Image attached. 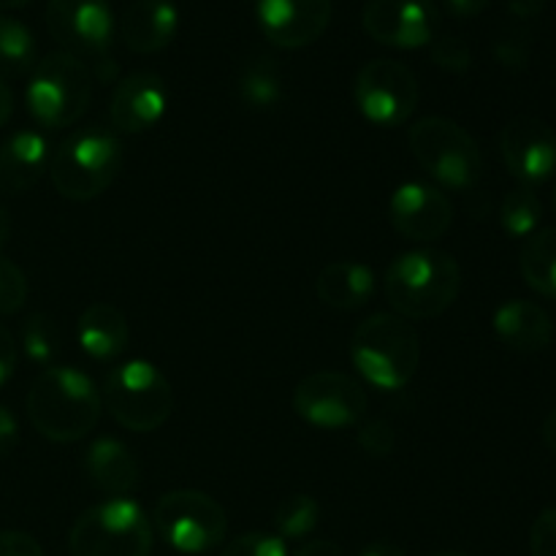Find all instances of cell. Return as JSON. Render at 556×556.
Returning <instances> with one entry per match:
<instances>
[{"mask_svg":"<svg viewBox=\"0 0 556 556\" xmlns=\"http://www.w3.org/2000/svg\"><path fill=\"white\" fill-rule=\"evenodd\" d=\"M296 556H345V552L334 541H307Z\"/></svg>","mask_w":556,"mask_h":556,"instance_id":"60d3db41","label":"cell"},{"mask_svg":"<svg viewBox=\"0 0 556 556\" xmlns=\"http://www.w3.org/2000/svg\"><path fill=\"white\" fill-rule=\"evenodd\" d=\"M293 410L315 429H348L364 421L367 394L345 372H313L293 391Z\"/></svg>","mask_w":556,"mask_h":556,"instance_id":"7c38bea8","label":"cell"},{"mask_svg":"<svg viewBox=\"0 0 556 556\" xmlns=\"http://www.w3.org/2000/svg\"><path fill=\"white\" fill-rule=\"evenodd\" d=\"M68 548L71 556H150L152 525L139 503L112 497L74 521Z\"/></svg>","mask_w":556,"mask_h":556,"instance_id":"52a82bcc","label":"cell"},{"mask_svg":"<svg viewBox=\"0 0 556 556\" xmlns=\"http://www.w3.org/2000/svg\"><path fill=\"white\" fill-rule=\"evenodd\" d=\"M27 302V277L14 261L0 255V315H14Z\"/></svg>","mask_w":556,"mask_h":556,"instance_id":"f546056e","label":"cell"},{"mask_svg":"<svg viewBox=\"0 0 556 556\" xmlns=\"http://www.w3.org/2000/svg\"><path fill=\"white\" fill-rule=\"evenodd\" d=\"M546 9V0H508V11L516 20H535L538 14H543Z\"/></svg>","mask_w":556,"mask_h":556,"instance_id":"ab89813d","label":"cell"},{"mask_svg":"<svg viewBox=\"0 0 556 556\" xmlns=\"http://www.w3.org/2000/svg\"><path fill=\"white\" fill-rule=\"evenodd\" d=\"M101 400L109 416L128 432H155L174 410L172 383L155 364L141 358L109 369Z\"/></svg>","mask_w":556,"mask_h":556,"instance_id":"5b68a950","label":"cell"},{"mask_svg":"<svg viewBox=\"0 0 556 556\" xmlns=\"http://www.w3.org/2000/svg\"><path fill=\"white\" fill-rule=\"evenodd\" d=\"M432 60L438 68L448 71V74H467L472 65V49L465 38L445 36L432 43Z\"/></svg>","mask_w":556,"mask_h":556,"instance_id":"1f68e13d","label":"cell"},{"mask_svg":"<svg viewBox=\"0 0 556 556\" xmlns=\"http://www.w3.org/2000/svg\"><path fill=\"white\" fill-rule=\"evenodd\" d=\"M508 172L527 188L546 182L556 172V134L538 117L510 119L500 136Z\"/></svg>","mask_w":556,"mask_h":556,"instance_id":"9a60e30c","label":"cell"},{"mask_svg":"<svg viewBox=\"0 0 556 556\" xmlns=\"http://www.w3.org/2000/svg\"><path fill=\"white\" fill-rule=\"evenodd\" d=\"M92 98V74L79 58L52 52L36 63L27 81V112L43 128H68L87 112Z\"/></svg>","mask_w":556,"mask_h":556,"instance_id":"8992f818","label":"cell"},{"mask_svg":"<svg viewBox=\"0 0 556 556\" xmlns=\"http://www.w3.org/2000/svg\"><path fill=\"white\" fill-rule=\"evenodd\" d=\"M521 275L541 296L556 299V228H541L521 248Z\"/></svg>","mask_w":556,"mask_h":556,"instance_id":"cb8c5ba5","label":"cell"},{"mask_svg":"<svg viewBox=\"0 0 556 556\" xmlns=\"http://www.w3.org/2000/svg\"><path fill=\"white\" fill-rule=\"evenodd\" d=\"M155 530L179 554H206L226 541L228 516L215 497L195 489L163 494L152 510Z\"/></svg>","mask_w":556,"mask_h":556,"instance_id":"30bf717a","label":"cell"},{"mask_svg":"<svg viewBox=\"0 0 556 556\" xmlns=\"http://www.w3.org/2000/svg\"><path fill=\"white\" fill-rule=\"evenodd\" d=\"M27 3H33V0H0V9H22Z\"/></svg>","mask_w":556,"mask_h":556,"instance_id":"bcb514c9","label":"cell"},{"mask_svg":"<svg viewBox=\"0 0 556 556\" xmlns=\"http://www.w3.org/2000/svg\"><path fill=\"white\" fill-rule=\"evenodd\" d=\"M261 33L280 49L318 41L331 22V0H255Z\"/></svg>","mask_w":556,"mask_h":556,"instance_id":"2e32d148","label":"cell"},{"mask_svg":"<svg viewBox=\"0 0 556 556\" xmlns=\"http://www.w3.org/2000/svg\"><path fill=\"white\" fill-rule=\"evenodd\" d=\"M543 443L556 456V410L543 421Z\"/></svg>","mask_w":556,"mask_h":556,"instance_id":"ee69618b","label":"cell"},{"mask_svg":"<svg viewBox=\"0 0 556 556\" xmlns=\"http://www.w3.org/2000/svg\"><path fill=\"white\" fill-rule=\"evenodd\" d=\"M76 337L79 345L92 362H114L125 353L130 340L128 318L123 309L114 304L96 302L79 315V326H76Z\"/></svg>","mask_w":556,"mask_h":556,"instance_id":"44dd1931","label":"cell"},{"mask_svg":"<svg viewBox=\"0 0 556 556\" xmlns=\"http://www.w3.org/2000/svg\"><path fill=\"white\" fill-rule=\"evenodd\" d=\"M16 369V342L11 331L0 324V389L11 380Z\"/></svg>","mask_w":556,"mask_h":556,"instance_id":"74e56055","label":"cell"},{"mask_svg":"<svg viewBox=\"0 0 556 556\" xmlns=\"http://www.w3.org/2000/svg\"><path fill=\"white\" fill-rule=\"evenodd\" d=\"M237 92L239 98H242L244 106L255 109V112L271 109L275 103H280L282 98L280 65L271 58H266V54L253 58L242 71H239Z\"/></svg>","mask_w":556,"mask_h":556,"instance_id":"d4e9b609","label":"cell"},{"mask_svg":"<svg viewBox=\"0 0 556 556\" xmlns=\"http://www.w3.org/2000/svg\"><path fill=\"white\" fill-rule=\"evenodd\" d=\"M220 556H288L286 541L269 532H248L228 543Z\"/></svg>","mask_w":556,"mask_h":556,"instance_id":"d6a6232c","label":"cell"},{"mask_svg":"<svg viewBox=\"0 0 556 556\" xmlns=\"http://www.w3.org/2000/svg\"><path fill=\"white\" fill-rule=\"evenodd\" d=\"M22 351L38 367H54V358L60 353V331L49 315L33 313L22 324Z\"/></svg>","mask_w":556,"mask_h":556,"instance_id":"f1b7e54d","label":"cell"},{"mask_svg":"<svg viewBox=\"0 0 556 556\" xmlns=\"http://www.w3.org/2000/svg\"><path fill=\"white\" fill-rule=\"evenodd\" d=\"M85 472L92 486L112 497H128L139 486V462L119 440L101 438L87 448Z\"/></svg>","mask_w":556,"mask_h":556,"instance_id":"7402d4cb","label":"cell"},{"mask_svg":"<svg viewBox=\"0 0 556 556\" xmlns=\"http://www.w3.org/2000/svg\"><path fill=\"white\" fill-rule=\"evenodd\" d=\"M49 36L90 68L101 81L114 79L117 63L112 60L114 16L109 0H49Z\"/></svg>","mask_w":556,"mask_h":556,"instance_id":"9c48e42d","label":"cell"},{"mask_svg":"<svg viewBox=\"0 0 556 556\" xmlns=\"http://www.w3.org/2000/svg\"><path fill=\"white\" fill-rule=\"evenodd\" d=\"M543 217V204L538 199V193L527 185H516L514 190H508L500 206V226L505 228V233L514 239L532 237L541 226Z\"/></svg>","mask_w":556,"mask_h":556,"instance_id":"4316f807","label":"cell"},{"mask_svg":"<svg viewBox=\"0 0 556 556\" xmlns=\"http://www.w3.org/2000/svg\"><path fill=\"white\" fill-rule=\"evenodd\" d=\"M0 556H43V548L27 532L3 530L0 532Z\"/></svg>","mask_w":556,"mask_h":556,"instance_id":"d590c367","label":"cell"},{"mask_svg":"<svg viewBox=\"0 0 556 556\" xmlns=\"http://www.w3.org/2000/svg\"><path fill=\"white\" fill-rule=\"evenodd\" d=\"M358 556H407V554L402 552L400 546H394V543L375 541V543H369V546H364V552Z\"/></svg>","mask_w":556,"mask_h":556,"instance_id":"b9f144b4","label":"cell"},{"mask_svg":"<svg viewBox=\"0 0 556 556\" xmlns=\"http://www.w3.org/2000/svg\"><path fill=\"white\" fill-rule=\"evenodd\" d=\"M315 291L326 307L353 313L375 296V275L369 266L356 264V261H334L320 269Z\"/></svg>","mask_w":556,"mask_h":556,"instance_id":"603a6c76","label":"cell"},{"mask_svg":"<svg viewBox=\"0 0 556 556\" xmlns=\"http://www.w3.org/2000/svg\"><path fill=\"white\" fill-rule=\"evenodd\" d=\"M434 556H470V554H465V552H440V554H434Z\"/></svg>","mask_w":556,"mask_h":556,"instance_id":"7dc6e473","label":"cell"},{"mask_svg":"<svg viewBox=\"0 0 556 556\" xmlns=\"http://www.w3.org/2000/svg\"><path fill=\"white\" fill-rule=\"evenodd\" d=\"M418 166L451 190H472L483 177V155L478 141L462 125L445 117L418 119L407 134Z\"/></svg>","mask_w":556,"mask_h":556,"instance_id":"ba28073f","label":"cell"},{"mask_svg":"<svg viewBox=\"0 0 556 556\" xmlns=\"http://www.w3.org/2000/svg\"><path fill=\"white\" fill-rule=\"evenodd\" d=\"M318 521L320 505L309 494H291L275 510L277 538H282V541H302V538L313 535Z\"/></svg>","mask_w":556,"mask_h":556,"instance_id":"83f0119b","label":"cell"},{"mask_svg":"<svg viewBox=\"0 0 556 556\" xmlns=\"http://www.w3.org/2000/svg\"><path fill=\"white\" fill-rule=\"evenodd\" d=\"M16 445H20V421H16L14 413L0 402V459L14 454Z\"/></svg>","mask_w":556,"mask_h":556,"instance_id":"8d00e7d4","label":"cell"},{"mask_svg":"<svg viewBox=\"0 0 556 556\" xmlns=\"http://www.w3.org/2000/svg\"><path fill=\"white\" fill-rule=\"evenodd\" d=\"M532 556H556V505L546 508L530 530Z\"/></svg>","mask_w":556,"mask_h":556,"instance_id":"e575fe53","label":"cell"},{"mask_svg":"<svg viewBox=\"0 0 556 556\" xmlns=\"http://www.w3.org/2000/svg\"><path fill=\"white\" fill-rule=\"evenodd\" d=\"M9 233H11V217L9 212H5V206H0V250H3L5 242H9Z\"/></svg>","mask_w":556,"mask_h":556,"instance_id":"f6af8a7d","label":"cell"},{"mask_svg":"<svg viewBox=\"0 0 556 556\" xmlns=\"http://www.w3.org/2000/svg\"><path fill=\"white\" fill-rule=\"evenodd\" d=\"M179 11L172 0H134L119 22L123 43L134 54H155L174 41Z\"/></svg>","mask_w":556,"mask_h":556,"instance_id":"d6986e66","label":"cell"},{"mask_svg":"<svg viewBox=\"0 0 556 556\" xmlns=\"http://www.w3.org/2000/svg\"><path fill=\"white\" fill-rule=\"evenodd\" d=\"M123 141L114 130L90 125L71 134L49 157L54 190L68 201H92L112 188L123 168Z\"/></svg>","mask_w":556,"mask_h":556,"instance_id":"277c9868","label":"cell"},{"mask_svg":"<svg viewBox=\"0 0 556 556\" xmlns=\"http://www.w3.org/2000/svg\"><path fill=\"white\" fill-rule=\"evenodd\" d=\"M27 418L41 438L76 443L96 429L103 400L85 372L74 367H47L27 391Z\"/></svg>","mask_w":556,"mask_h":556,"instance_id":"6da1fadb","label":"cell"},{"mask_svg":"<svg viewBox=\"0 0 556 556\" xmlns=\"http://www.w3.org/2000/svg\"><path fill=\"white\" fill-rule=\"evenodd\" d=\"M494 334L516 353H541L554 340V320L541 304L527 299H510L500 304L492 318Z\"/></svg>","mask_w":556,"mask_h":556,"instance_id":"ffe728a7","label":"cell"},{"mask_svg":"<svg viewBox=\"0 0 556 556\" xmlns=\"http://www.w3.org/2000/svg\"><path fill=\"white\" fill-rule=\"evenodd\" d=\"M358 445H362L369 456H391L396 445L394 427L380 421V418L367 421L362 429H358Z\"/></svg>","mask_w":556,"mask_h":556,"instance_id":"836d02e7","label":"cell"},{"mask_svg":"<svg viewBox=\"0 0 556 556\" xmlns=\"http://www.w3.org/2000/svg\"><path fill=\"white\" fill-rule=\"evenodd\" d=\"M168 106L166 81L155 71H136L125 76L109 101V119L117 134H144L155 128Z\"/></svg>","mask_w":556,"mask_h":556,"instance_id":"e0dca14e","label":"cell"},{"mask_svg":"<svg viewBox=\"0 0 556 556\" xmlns=\"http://www.w3.org/2000/svg\"><path fill=\"white\" fill-rule=\"evenodd\" d=\"M492 0H445V9L459 20H472V16L483 14Z\"/></svg>","mask_w":556,"mask_h":556,"instance_id":"f35d334b","label":"cell"},{"mask_svg":"<svg viewBox=\"0 0 556 556\" xmlns=\"http://www.w3.org/2000/svg\"><path fill=\"white\" fill-rule=\"evenodd\" d=\"M351 358L369 386L400 391L410 383L421 364V337L402 315L375 313L353 331Z\"/></svg>","mask_w":556,"mask_h":556,"instance_id":"3957f363","label":"cell"},{"mask_svg":"<svg viewBox=\"0 0 556 556\" xmlns=\"http://www.w3.org/2000/svg\"><path fill=\"white\" fill-rule=\"evenodd\" d=\"M49 150L47 136L38 130H16L14 136L0 144V193L22 195L41 182L49 172Z\"/></svg>","mask_w":556,"mask_h":556,"instance_id":"ac0fdd59","label":"cell"},{"mask_svg":"<svg viewBox=\"0 0 556 556\" xmlns=\"http://www.w3.org/2000/svg\"><path fill=\"white\" fill-rule=\"evenodd\" d=\"M554 206H556V193H554Z\"/></svg>","mask_w":556,"mask_h":556,"instance_id":"c3c4849f","label":"cell"},{"mask_svg":"<svg viewBox=\"0 0 556 556\" xmlns=\"http://www.w3.org/2000/svg\"><path fill=\"white\" fill-rule=\"evenodd\" d=\"M389 220L405 239L434 242L445 237L454 223V204L438 185L413 179V182H402L391 193Z\"/></svg>","mask_w":556,"mask_h":556,"instance_id":"5bb4252c","label":"cell"},{"mask_svg":"<svg viewBox=\"0 0 556 556\" xmlns=\"http://www.w3.org/2000/svg\"><path fill=\"white\" fill-rule=\"evenodd\" d=\"M462 291V269L443 250H410L396 255L386 269V299L407 320L443 315Z\"/></svg>","mask_w":556,"mask_h":556,"instance_id":"7a4b0ae2","label":"cell"},{"mask_svg":"<svg viewBox=\"0 0 556 556\" xmlns=\"http://www.w3.org/2000/svg\"><path fill=\"white\" fill-rule=\"evenodd\" d=\"M36 68V38L14 16H0V81L16 79Z\"/></svg>","mask_w":556,"mask_h":556,"instance_id":"484cf974","label":"cell"},{"mask_svg":"<svg viewBox=\"0 0 556 556\" xmlns=\"http://www.w3.org/2000/svg\"><path fill=\"white\" fill-rule=\"evenodd\" d=\"M11 114H14V96H11V90L5 81H0V128L9 123Z\"/></svg>","mask_w":556,"mask_h":556,"instance_id":"7bdbcfd3","label":"cell"},{"mask_svg":"<svg viewBox=\"0 0 556 556\" xmlns=\"http://www.w3.org/2000/svg\"><path fill=\"white\" fill-rule=\"evenodd\" d=\"M353 98L364 117L378 128H400L418 109V79L405 63L378 58L364 65L356 76Z\"/></svg>","mask_w":556,"mask_h":556,"instance_id":"8fae6325","label":"cell"},{"mask_svg":"<svg viewBox=\"0 0 556 556\" xmlns=\"http://www.w3.org/2000/svg\"><path fill=\"white\" fill-rule=\"evenodd\" d=\"M492 52L503 68L525 71L527 65H530V52H532L530 36H527L525 30H516V27L514 30H505L503 36L494 41Z\"/></svg>","mask_w":556,"mask_h":556,"instance_id":"4dcf8cb0","label":"cell"},{"mask_svg":"<svg viewBox=\"0 0 556 556\" xmlns=\"http://www.w3.org/2000/svg\"><path fill=\"white\" fill-rule=\"evenodd\" d=\"M362 25L372 41L394 49H421L438 30V9L432 0H369Z\"/></svg>","mask_w":556,"mask_h":556,"instance_id":"4fadbf2b","label":"cell"}]
</instances>
